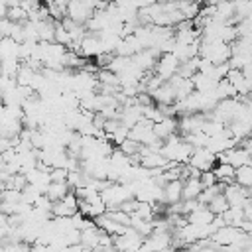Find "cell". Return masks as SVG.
I'll return each mask as SVG.
<instances>
[{"label": "cell", "mask_w": 252, "mask_h": 252, "mask_svg": "<svg viewBox=\"0 0 252 252\" xmlns=\"http://www.w3.org/2000/svg\"><path fill=\"white\" fill-rule=\"evenodd\" d=\"M69 189H71L69 181H51L49 187H47V191H45V195L55 203V201H61L69 193Z\"/></svg>", "instance_id": "7"}, {"label": "cell", "mask_w": 252, "mask_h": 252, "mask_svg": "<svg viewBox=\"0 0 252 252\" xmlns=\"http://www.w3.org/2000/svg\"><path fill=\"white\" fill-rule=\"evenodd\" d=\"M207 207H209L215 215H222V213L230 207V203H228V199H226V195H224V193H219V195H215V197L207 203Z\"/></svg>", "instance_id": "10"}, {"label": "cell", "mask_w": 252, "mask_h": 252, "mask_svg": "<svg viewBox=\"0 0 252 252\" xmlns=\"http://www.w3.org/2000/svg\"><path fill=\"white\" fill-rule=\"evenodd\" d=\"M55 41L63 43V45H73V37H71L69 30L61 22H55Z\"/></svg>", "instance_id": "12"}, {"label": "cell", "mask_w": 252, "mask_h": 252, "mask_svg": "<svg viewBox=\"0 0 252 252\" xmlns=\"http://www.w3.org/2000/svg\"><path fill=\"white\" fill-rule=\"evenodd\" d=\"M236 183L242 187H252V163H244L236 167Z\"/></svg>", "instance_id": "11"}, {"label": "cell", "mask_w": 252, "mask_h": 252, "mask_svg": "<svg viewBox=\"0 0 252 252\" xmlns=\"http://www.w3.org/2000/svg\"><path fill=\"white\" fill-rule=\"evenodd\" d=\"M177 8L183 12V16L187 20H193L201 14V8H199V2L195 0H177Z\"/></svg>", "instance_id": "9"}, {"label": "cell", "mask_w": 252, "mask_h": 252, "mask_svg": "<svg viewBox=\"0 0 252 252\" xmlns=\"http://www.w3.org/2000/svg\"><path fill=\"white\" fill-rule=\"evenodd\" d=\"M203 189H205V185L201 181V175L199 177H187V181L183 185V199H197Z\"/></svg>", "instance_id": "6"}, {"label": "cell", "mask_w": 252, "mask_h": 252, "mask_svg": "<svg viewBox=\"0 0 252 252\" xmlns=\"http://www.w3.org/2000/svg\"><path fill=\"white\" fill-rule=\"evenodd\" d=\"M244 236H246V232H244L240 226H236V224H224V226H220L211 238H213L217 244L228 248V246H232V244H238Z\"/></svg>", "instance_id": "1"}, {"label": "cell", "mask_w": 252, "mask_h": 252, "mask_svg": "<svg viewBox=\"0 0 252 252\" xmlns=\"http://www.w3.org/2000/svg\"><path fill=\"white\" fill-rule=\"evenodd\" d=\"M215 161H217V154H213L207 146L195 148V150H193V154H191V159H189V163H191V165H195V167H197V169H201V171L211 169Z\"/></svg>", "instance_id": "3"}, {"label": "cell", "mask_w": 252, "mask_h": 252, "mask_svg": "<svg viewBox=\"0 0 252 252\" xmlns=\"http://www.w3.org/2000/svg\"><path fill=\"white\" fill-rule=\"evenodd\" d=\"M183 185H185V181H181V179H171V181H167L165 183V187H163V203H177V201H181L183 199Z\"/></svg>", "instance_id": "4"}, {"label": "cell", "mask_w": 252, "mask_h": 252, "mask_svg": "<svg viewBox=\"0 0 252 252\" xmlns=\"http://www.w3.org/2000/svg\"><path fill=\"white\" fill-rule=\"evenodd\" d=\"M215 217H217V215H215L207 205H205V207H203V205H199L193 213H189V217H187V219H189V222H193V224H211Z\"/></svg>", "instance_id": "5"}, {"label": "cell", "mask_w": 252, "mask_h": 252, "mask_svg": "<svg viewBox=\"0 0 252 252\" xmlns=\"http://www.w3.org/2000/svg\"><path fill=\"white\" fill-rule=\"evenodd\" d=\"M179 65H181V61H179V57L175 53H163L159 57V61L156 63V73L167 81L177 73Z\"/></svg>", "instance_id": "2"}, {"label": "cell", "mask_w": 252, "mask_h": 252, "mask_svg": "<svg viewBox=\"0 0 252 252\" xmlns=\"http://www.w3.org/2000/svg\"><path fill=\"white\" fill-rule=\"evenodd\" d=\"M215 173H217L219 181H222L224 185L236 181V179H234V177H236V167H234L232 163H228V161H220L219 167H215Z\"/></svg>", "instance_id": "8"}]
</instances>
